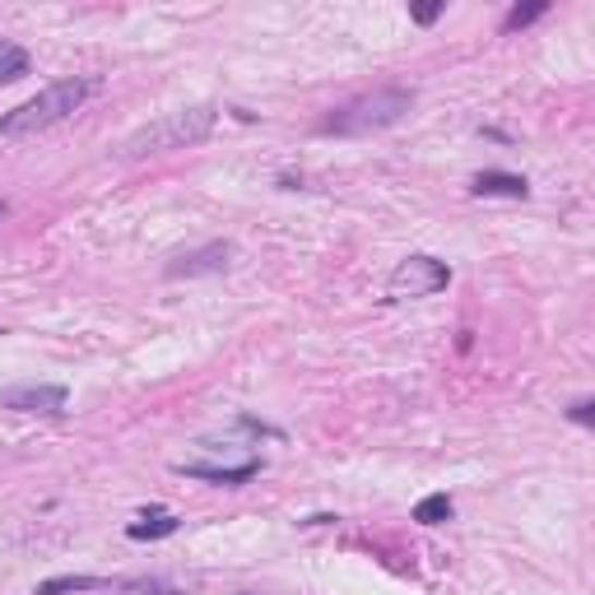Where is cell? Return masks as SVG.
<instances>
[{
	"instance_id": "ba28073f",
	"label": "cell",
	"mask_w": 595,
	"mask_h": 595,
	"mask_svg": "<svg viewBox=\"0 0 595 595\" xmlns=\"http://www.w3.org/2000/svg\"><path fill=\"white\" fill-rule=\"evenodd\" d=\"M475 196H512V201H526L531 186H526V178H517V172H479V178H475Z\"/></svg>"
},
{
	"instance_id": "6da1fadb",
	"label": "cell",
	"mask_w": 595,
	"mask_h": 595,
	"mask_svg": "<svg viewBox=\"0 0 595 595\" xmlns=\"http://www.w3.org/2000/svg\"><path fill=\"white\" fill-rule=\"evenodd\" d=\"M94 94H98V80H89V75L57 80V84H47L42 94H33L28 102H20V108H10L5 117H0V135H5V139L38 135L47 126H57V121L75 117Z\"/></svg>"
},
{
	"instance_id": "277c9868",
	"label": "cell",
	"mask_w": 595,
	"mask_h": 595,
	"mask_svg": "<svg viewBox=\"0 0 595 595\" xmlns=\"http://www.w3.org/2000/svg\"><path fill=\"white\" fill-rule=\"evenodd\" d=\"M447 284H451V270L433 256H405L387 279L391 298H428V293H442Z\"/></svg>"
},
{
	"instance_id": "9c48e42d",
	"label": "cell",
	"mask_w": 595,
	"mask_h": 595,
	"mask_svg": "<svg viewBox=\"0 0 595 595\" xmlns=\"http://www.w3.org/2000/svg\"><path fill=\"white\" fill-rule=\"evenodd\" d=\"M172 531H178V517L163 512V507H154V512H145L139 521H131V526H126L131 539H163V535H172Z\"/></svg>"
},
{
	"instance_id": "3957f363",
	"label": "cell",
	"mask_w": 595,
	"mask_h": 595,
	"mask_svg": "<svg viewBox=\"0 0 595 595\" xmlns=\"http://www.w3.org/2000/svg\"><path fill=\"white\" fill-rule=\"evenodd\" d=\"M410 108H414V89H400V84H391V89L363 94L354 102H344L340 112H330L321 121V135H373V131H387Z\"/></svg>"
},
{
	"instance_id": "8992f818",
	"label": "cell",
	"mask_w": 595,
	"mask_h": 595,
	"mask_svg": "<svg viewBox=\"0 0 595 595\" xmlns=\"http://www.w3.org/2000/svg\"><path fill=\"white\" fill-rule=\"evenodd\" d=\"M233 256H238V247L233 242H205V247H196V252H186V256H178L168 266V275L172 279H196V275H223L233 266Z\"/></svg>"
},
{
	"instance_id": "4fadbf2b",
	"label": "cell",
	"mask_w": 595,
	"mask_h": 595,
	"mask_svg": "<svg viewBox=\"0 0 595 595\" xmlns=\"http://www.w3.org/2000/svg\"><path fill=\"white\" fill-rule=\"evenodd\" d=\"M545 14H549V0H531V5H512V10H507V20H502V28H507V33L531 28L535 20H545Z\"/></svg>"
},
{
	"instance_id": "52a82bcc",
	"label": "cell",
	"mask_w": 595,
	"mask_h": 595,
	"mask_svg": "<svg viewBox=\"0 0 595 595\" xmlns=\"http://www.w3.org/2000/svg\"><path fill=\"white\" fill-rule=\"evenodd\" d=\"M182 475H191V479H209V484H223V488H238V484H247V479H256L260 475V457H247V461H238V465H205V461H182L178 465Z\"/></svg>"
},
{
	"instance_id": "8fae6325",
	"label": "cell",
	"mask_w": 595,
	"mask_h": 595,
	"mask_svg": "<svg viewBox=\"0 0 595 595\" xmlns=\"http://www.w3.org/2000/svg\"><path fill=\"white\" fill-rule=\"evenodd\" d=\"M102 586H112L108 576H51L33 595H70V591H102Z\"/></svg>"
},
{
	"instance_id": "5bb4252c",
	"label": "cell",
	"mask_w": 595,
	"mask_h": 595,
	"mask_svg": "<svg viewBox=\"0 0 595 595\" xmlns=\"http://www.w3.org/2000/svg\"><path fill=\"white\" fill-rule=\"evenodd\" d=\"M568 414H572V424H591V418H595V400H576Z\"/></svg>"
},
{
	"instance_id": "9a60e30c",
	"label": "cell",
	"mask_w": 595,
	"mask_h": 595,
	"mask_svg": "<svg viewBox=\"0 0 595 595\" xmlns=\"http://www.w3.org/2000/svg\"><path fill=\"white\" fill-rule=\"evenodd\" d=\"M437 14H442V5H424V10H414V24H433Z\"/></svg>"
},
{
	"instance_id": "7c38bea8",
	"label": "cell",
	"mask_w": 595,
	"mask_h": 595,
	"mask_svg": "<svg viewBox=\"0 0 595 595\" xmlns=\"http://www.w3.org/2000/svg\"><path fill=\"white\" fill-rule=\"evenodd\" d=\"M451 512H457V507H451L447 494H428L424 502L414 507V521H418V526H442V521H451Z\"/></svg>"
},
{
	"instance_id": "5b68a950",
	"label": "cell",
	"mask_w": 595,
	"mask_h": 595,
	"mask_svg": "<svg viewBox=\"0 0 595 595\" xmlns=\"http://www.w3.org/2000/svg\"><path fill=\"white\" fill-rule=\"evenodd\" d=\"M0 410H14V414H61L65 410V387H57V381H24V387L0 391Z\"/></svg>"
},
{
	"instance_id": "30bf717a",
	"label": "cell",
	"mask_w": 595,
	"mask_h": 595,
	"mask_svg": "<svg viewBox=\"0 0 595 595\" xmlns=\"http://www.w3.org/2000/svg\"><path fill=\"white\" fill-rule=\"evenodd\" d=\"M28 65H33V57L20 47V42H5L0 38V84H14V80H24L28 75Z\"/></svg>"
},
{
	"instance_id": "2e32d148",
	"label": "cell",
	"mask_w": 595,
	"mask_h": 595,
	"mask_svg": "<svg viewBox=\"0 0 595 595\" xmlns=\"http://www.w3.org/2000/svg\"><path fill=\"white\" fill-rule=\"evenodd\" d=\"M5 215H10V205H5V201H0V219H5Z\"/></svg>"
},
{
	"instance_id": "7a4b0ae2",
	"label": "cell",
	"mask_w": 595,
	"mask_h": 595,
	"mask_svg": "<svg viewBox=\"0 0 595 595\" xmlns=\"http://www.w3.org/2000/svg\"><path fill=\"white\" fill-rule=\"evenodd\" d=\"M219 126V108L215 102H196V108H182V112H168L149 126H139L121 154L126 159H145V154H168V149H186V145H201L209 139V131Z\"/></svg>"
}]
</instances>
